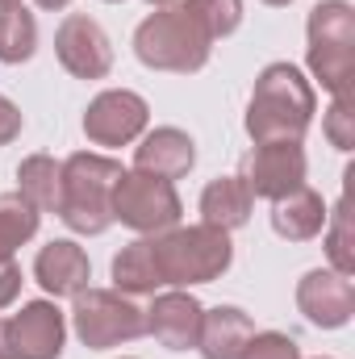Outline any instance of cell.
<instances>
[{
  "mask_svg": "<svg viewBox=\"0 0 355 359\" xmlns=\"http://www.w3.org/2000/svg\"><path fill=\"white\" fill-rule=\"evenodd\" d=\"M318 92L293 63H267L255 76L251 104H247V134L251 142H301L314 126Z\"/></svg>",
  "mask_w": 355,
  "mask_h": 359,
  "instance_id": "cell-1",
  "label": "cell"
},
{
  "mask_svg": "<svg viewBox=\"0 0 355 359\" xmlns=\"http://www.w3.org/2000/svg\"><path fill=\"white\" fill-rule=\"evenodd\" d=\"M126 176V168L109 155L76 151L63 159V192H59V217L72 234L96 238L113 226V188Z\"/></svg>",
  "mask_w": 355,
  "mask_h": 359,
  "instance_id": "cell-2",
  "label": "cell"
},
{
  "mask_svg": "<svg viewBox=\"0 0 355 359\" xmlns=\"http://www.w3.org/2000/svg\"><path fill=\"white\" fill-rule=\"evenodd\" d=\"M209 50H213V38L184 8V0L155 8L134 29V55L151 72H176V76L201 72L209 63Z\"/></svg>",
  "mask_w": 355,
  "mask_h": 359,
  "instance_id": "cell-3",
  "label": "cell"
},
{
  "mask_svg": "<svg viewBox=\"0 0 355 359\" xmlns=\"http://www.w3.org/2000/svg\"><path fill=\"white\" fill-rule=\"evenodd\" d=\"M155 238V264L163 276V288H192V284H213L234 264V243L217 226H172Z\"/></svg>",
  "mask_w": 355,
  "mask_h": 359,
  "instance_id": "cell-4",
  "label": "cell"
},
{
  "mask_svg": "<svg viewBox=\"0 0 355 359\" xmlns=\"http://www.w3.org/2000/svg\"><path fill=\"white\" fill-rule=\"evenodd\" d=\"M72 301H76L72 305V330L88 351H113V347L147 334L142 309L130 297H121L117 288H84Z\"/></svg>",
  "mask_w": 355,
  "mask_h": 359,
  "instance_id": "cell-5",
  "label": "cell"
},
{
  "mask_svg": "<svg viewBox=\"0 0 355 359\" xmlns=\"http://www.w3.org/2000/svg\"><path fill=\"white\" fill-rule=\"evenodd\" d=\"M180 192L172 180H159L151 172H126L113 188V222H121L134 234H163L180 226Z\"/></svg>",
  "mask_w": 355,
  "mask_h": 359,
  "instance_id": "cell-6",
  "label": "cell"
},
{
  "mask_svg": "<svg viewBox=\"0 0 355 359\" xmlns=\"http://www.w3.org/2000/svg\"><path fill=\"white\" fill-rule=\"evenodd\" d=\"M147 126H151V104L130 88L96 92L84 109V134L92 147H130L147 134Z\"/></svg>",
  "mask_w": 355,
  "mask_h": 359,
  "instance_id": "cell-7",
  "label": "cell"
},
{
  "mask_svg": "<svg viewBox=\"0 0 355 359\" xmlns=\"http://www.w3.org/2000/svg\"><path fill=\"white\" fill-rule=\"evenodd\" d=\"M55 55H59L63 72L76 76V80H105L113 72V42L100 29V21H92L84 13H67L59 21Z\"/></svg>",
  "mask_w": 355,
  "mask_h": 359,
  "instance_id": "cell-8",
  "label": "cell"
},
{
  "mask_svg": "<svg viewBox=\"0 0 355 359\" xmlns=\"http://www.w3.org/2000/svg\"><path fill=\"white\" fill-rule=\"evenodd\" d=\"M67 343V318L55 301H25L8 318L13 359H59Z\"/></svg>",
  "mask_w": 355,
  "mask_h": 359,
  "instance_id": "cell-9",
  "label": "cell"
},
{
  "mask_svg": "<svg viewBox=\"0 0 355 359\" xmlns=\"http://www.w3.org/2000/svg\"><path fill=\"white\" fill-rule=\"evenodd\" d=\"M297 309L318 330H339L355 313V284L330 268H314L297 280Z\"/></svg>",
  "mask_w": 355,
  "mask_h": 359,
  "instance_id": "cell-10",
  "label": "cell"
},
{
  "mask_svg": "<svg viewBox=\"0 0 355 359\" xmlns=\"http://www.w3.org/2000/svg\"><path fill=\"white\" fill-rule=\"evenodd\" d=\"M305 172H309V159H305L301 142H260L243 180H247L251 196L280 201L305 184Z\"/></svg>",
  "mask_w": 355,
  "mask_h": 359,
  "instance_id": "cell-11",
  "label": "cell"
},
{
  "mask_svg": "<svg viewBox=\"0 0 355 359\" xmlns=\"http://www.w3.org/2000/svg\"><path fill=\"white\" fill-rule=\"evenodd\" d=\"M201 313H205V305L188 288H168V292H155L151 309H142V322H147V334L159 339L168 351H188V347H196Z\"/></svg>",
  "mask_w": 355,
  "mask_h": 359,
  "instance_id": "cell-12",
  "label": "cell"
},
{
  "mask_svg": "<svg viewBox=\"0 0 355 359\" xmlns=\"http://www.w3.org/2000/svg\"><path fill=\"white\" fill-rule=\"evenodd\" d=\"M196 163V142L176 130V126H159V130H147L134 147V172H151L159 180H180L192 172Z\"/></svg>",
  "mask_w": 355,
  "mask_h": 359,
  "instance_id": "cell-13",
  "label": "cell"
},
{
  "mask_svg": "<svg viewBox=\"0 0 355 359\" xmlns=\"http://www.w3.org/2000/svg\"><path fill=\"white\" fill-rule=\"evenodd\" d=\"M88 276H92V264H88V251L72 238H55L38 251L34 259V280L59 301V297H76L88 288Z\"/></svg>",
  "mask_w": 355,
  "mask_h": 359,
  "instance_id": "cell-14",
  "label": "cell"
},
{
  "mask_svg": "<svg viewBox=\"0 0 355 359\" xmlns=\"http://www.w3.org/2000/svg\"><path fill=\"white\" fill-rule=\"evenodd\" d=\"M255 322L239 309V305H217L201 313V334H196V351L201 359H239L243 347L251 343Z\"/></svg>",
  "mask_w": 355,
  "mask_h": 359,
  "instance_id": "cell-15",
  "label": "cell"
},
{
  "mask_svg": "<svg viewBox=\"0 0 355 359\" xmlns=\"http://www.w3.org/2000/svg\"><path fill=\"white\" fill-rule=\"evenodd\" d=\"M326 213L330 209H326L322 192H314L309 184H301L297 192L272 201V230L280 238H288V243H309V238H318L326 230Z\"/></svg>",
  "mask_w": 355,
  "mask_h": 359,
  "instance_id": "cell-16",
  "label": "cell"
},
{
  "mask_svg": "<svg viewBox=\"0 0 355 359\" xmlns=\"http://www.w3.org/2000/svg\"><path fill=\"white\" fill-rule=\"evenodd\" d=\"M251 205H255V196H251L247 180L217 176V180H209L205 192H201V222L230 234V230H239V226L251 222Z\"/></svg>",
  "mask_w": 355,
  "mask_h": 359,
  "instance_id": "cell-17",
  "label": "cell"
},
{
  "mask_svg": "<svg viewBox=\"0 0 355 359\" xmlns=\"http://www.w3.org/2000/svg\"><path fill=\"white\" fill-rule=\"evenodd\" d=\"M113 288L121 297H155L163 288V276L155 264V238L142 234L130 247H121V255L113 259Z\"/></svg>",
  "mask_w": 355,
  "mask_h": 359,
  "instance_id": "cell-18",
  "label": "cell"
},
{
  "mask_svg": "<svg viewBox=\"0 0 355 359\" xmlns=\"http://www.w3.org/2000/svg\"><path fill=\"white\" fill-rule=\"evenodd\" d=\"M17 192L38 209V213H55L59 209V192H63V163L51 155H25L17 168Z\"/></svg>",
  "mask_w": 355,
  "mask_h": 359,
  "instance_id": "cell-19",
  "label": "cell"
},
{
  "mask_svg": "<svg viewBox=\"0 0 355 359\" xmlns=\"http://www.w3.org/2000/svg\"><path fill=\"white\" fill-rule=\"evenodd\" d=\"M309 46H355V8L347 0H322L305 21Z\"/></svg>",
  "mask_w": 355,
  "mask_h": 359,
  "instance_id": "cell-20",
  "label": "cell"
},
{
  "mask_svg": "<svg viewBox=\"0 0 355 359\" xmlns=\"http://www.w3.org/2000/svg\"><path fill=\"white\" fill-rule=\"evenodd\" d=\"M38 50V21L34 13L17 0V4H4L0 8V63L17 67L25 59H34Z\"/></svg>",
  "mask_w": 355,
  "mask_h": 359,
  "instance_id": "cell-21",
  "label": "cell"
},
{
  "mask_svg": "<svg viewBox=\"0 0 355 359\" xmlns=\"http://www.w3.org/2000/svg\"><path fill=\"white\" fill-rule=\"evenodd\" d=\"M38 222L42 213L21 192H0V259H13L38 234Z\"/></svg>",
  "mask_w": 355,
  "mask_h": 359,
  "instance_id": "cell-22",
  "label": "cell"
},
{
  "mask_svg": "<svg viewBox=\"0 0 355 359\" xmlns=\"http://www.w3.org/2000/svg\"><path fill=\"white\" fill-rule=\"evenodd\" d=\"M326 259H330V271L339 276H355V226H351V205L347 196L335 205V213H326Z\"/></svg>",
  "mask_w": 355,
  "mask_h": 359,
  "instance_id": "cell-23",
  "label": "cell"
},
{
  "mask_svg": "<svg viewBox=\"0 0 355 359\" xmlns=\"http://www.w3.org/2000/svg\"><path fill=\"white\" fill-rule=\"evenodd\" d=\"M184 8L205 25V34L213 42L217 38H230L243 25V0H184Z\"/></svg>",
  "mask_w": 355,
  "mask_h": 359,
  "instance_id": "cell-24",
  "label": "cell"
},
{
  "mask_svg": "<svg viewBox=\"0 0 355 359\" xmlns=\"http://www.w3.org/2000/svg\"><path fill=\"white\" fill-rule=\"evenodd\" d=\"M322 130H326V138H330L335 151H351L355 147V104H351V96H335V100H330V109H326V117H322Z\"/></svg>",
  "mask_w": 355,
  "mask_h": 359,
  "instance_id": "cell-25",
  "label": "cell"
},
{
  "mask_svg": "<svg viewBox=\"0 0 355 359\" xmlns=\"http://www.w3.org/2000/svg\"><path fill=\"white\" fill-rule=\"evenodd\" d=\"M239 359H301V347L293 334H280V330H260L251 334V343L243 347Z\"/></svg>",
  "mask_w": 355,
  "mask_h": 359,
  "instance_id": "cell-26",
  "label": "cell"
},
{
  "mask_svg": "<svg viewBox=\"0 0 355 359\" xmlns=\"http://www.w3.org/2000/svg\"><path fill=\"white\" fill-rule=\"evenodd\" d=\"M17 292H21V268H17L13 259H0V309L13 305Z\"/></svg>",
  "mask_w": 355,
  "mask_h": 359,
  "instance_id": "cell-27",
  "label": "cell"
},
{
  "mask_svg": "<svg viewBox=\"0 0 355 359\" xmlns=\"http://www.w3.org/2000/svg\"><path fill=\"white\" fill-rule=\"evenodd\" d=\"M17 134H21V109L8 96H0V147H8Z\"/></svg>",
  "mask_w": 355,
  "mask_h": 359,
  "instance_id": "cell-28",
  "label": "cell"
},
{
  "mask_svg": "<svg viewBox=\"0 0 355 359\" xmlns=\"http://www.w3.org/2000/svg\"><path fill=\"white\" fill-rule=\"evenodd\" d=\"M0 359H13V351H8V318H0Z\"/></svg>",
  "mask_w": 355,
  "mask_h": 359,
  "instance_id": "cell-29",
  "label": "cell"
},
{
  "mask_svg": "<svg viewBox=\"0 0 355 359\" xmlns=\"http://www.w3.org/2000/svg\"><path fill=\"white\" fill-rule=\"evenodd\" d=\"M72 0H38V8H46V13H63Z\"/></svg>",
  "mask_w": 355,
  "mask_h": 359,
  "instance_id": "cell-30",
  "label": "cell"
},
{
  "mask_svg": "<svg viewBox=\"0 0 355 359\" xmlns=\"http://www.w3.org/2000/svg\"><path fill=\"white\" fill-rule=\"evenodd\" d=\"M147 4H155V8H163V4H176V0H147Z\"/></svg>",
  "mask_w": 355,
  "mask_h": 359,
  "instance_id": "cell-31",
  "label": "cell"
},
{
  "mask_svg": "<svg viewBox=\"0 0 355 359\" xmlns=\"http://www.w3.org/2000/svg\"><path fill=\"white\" fill-rule=\"evenodd\" d=\"M264 4H272V8H280V4H293V0H264Z\"/></svg>",
  "mask_w": 355,
  "mask_h": 359,
  "instance_id": "cell-32",
  "label": "cell"
},
{
  "mask_svg": "<svg viewBox=\"0 0 355 359\" xmlns=\"http://www.w3.org/2000/svg\"><path fill=\"white\" fill-rule=\"evenodd\" d=\"M4 4H17V0H0V8H4Z\"/></svg>",
  "mask_w": 355,
  "mask_h": 359,
  "instance_id": "cell-33",
  "label": "cell"
},
{
  "mask_svg": "<svg viewBox=\"0 0 355 359\" xmlns=\"http://www.w3.org/2000/svg\"><path fill=\"white\" fill-rule=\"evenodd\" d=\"M105 4H121V0H105Z\"/></svg>",
  "mask_w": 355,
  "mask_h": 359,
  "instance_id": "cell-34",
  "label": "cell"
},
{
  "mask_svg": "<svg viewBox=\"0 0 355 359\" xmlns=\"http://www.w3.org/2000/svg\"><path fill=\"white\" fill-rule=\"evenodd\" d=\"M121 359H134V355H121Z\"/></svg>",
  "mask_w": 355,
  "mask_h": 359,
  "instance_id": "cell-35",
  "label": "cell"
},
{
  "mask_svg": "<svg viewBox=\"0 0 355 359\" xmlns=\"http://www.w3.org/2000/svg\"><path fill=\"white\" fill-rule=\"evenodd\" d=\"M318 359H330V355H318Z\"/></svg>",
  "mask_w": 355,
  "mask_h": 359,
  "instance_id": "cell-36",
  "label": "cell"
}]
</instances>
